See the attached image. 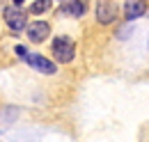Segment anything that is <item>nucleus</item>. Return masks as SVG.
<instances>
[{"label":"nucleus","mask_w":149,"mask_h":142,"mask_svg":"<svg viewBox=\"0 0 149 142\" xmlns=\"http://www.w3.org/2000/svg\"><path fill=\"white\" fill-rule=\"evenodd\" d=\"M76 53V44L71 37H57L53 41V55H55L60 62H71Z\"/></svg>","instance_id":"obj_1"},{"label":"nucleus","mask_w":149,"mask_h":142,"mask_svg":"<svg viewBox=\"0 0 149 142\" xmlns=\"http://www.w3.org/2000/svg\"><path fill=\"white\" fill-rule=\"evenodd\" d=\"M5 23L12 30H23V25H25V12L21 7H16V5L5 7Z\"/></svg>","instance_id":"obj_2"},{"label":"nucleus","mask_w":149,"mask_h":142,"mask_svg":"<svg viewBox=\"0 0 149 142\" xmlns=\"http://www.w3.org/2000/svg\"><path fill=\"white\" fill-rule=\"evenodd\" d=\"M96 18H99V23H112V21L117 18L115 5L108 2V0H101V2L96 5Z\"/></svg>","instance_id":"obj_3"},{"label":"nucleus","mask_w":149,"mask_h":142,"mask_svg":"<svg viewBox=\"0 0 149 142\" xmlns=\"http://www.w3.org/2000/svg\"><path fill=\"white\" fill-rule=\"evenodd\" d=\"M51 32V28H48V23H44V21H35V23H28V37H30V41H44L46 37Z\"/></svg>","instance_id":"obj_4"},{"label":"nucleus","mask_w":149,"mask_h":142,"mask_svg":"<svg viewBox=\"0 0 149 142\" xmlns=\"http://www.w3.org/2000/svg\"><path fill=\"white\" fill-rule=\"evenodd\" d=\"M145 12H147V0H126V5H124V16L129 21L142 16Z\"/></svg>","instance_id":"obj_5"},{"label":"nucleus","mask_w":149,"mask_h":142,"mask_svg":"<svg viewBox=\"0 0 149 142\" xmlns=\"http://www.w3.org/2000/svg\"><path fill=\"white\" fill-rule=\"evenodd\" d=\"M28 64L32 67V69H37V71H41V73H55V64L51 62V60H46L44 55H30L28 57Z\"/></svg>","instance_id":"obj_6"},{"label":"nucleus","mask_w":149,"mask_h":142,"mask_svg":"<svg viewBox=\"0 0 149 142\" xmlns=\"http://www.w3.org/2000/svg\"><path fill=\"white\" fill-rule=\"evenodd\" d=\"M62 12H64V14H71V16H83V14H85V2H83V0H71L69 5H64Z\"/></svg>","instance_id":"obj_7"},{"label":"nucleus","mask_w":149,"mask_h":142,"mask_svg":"<svg viewBox=\"0 0 149 142\" xmlns=\"http://www.w3.org/2000/svg\"><path fill=\"white\" fill-rule=\"evenodd\" d=\"M48 5H51V0H37V2L30 7V12H32V14H41V12L48 9Z\"/></svg>","instance_id":"obj_8"},{"label":"nucleus","mask_w":149,"mask_h":142,"mask_svg":"<svg viewBox=\"0 0 149 142\" xmlns=\"http://www.w3.org/2000/svg\"><path fill=\"white\" fill-rule=\"evenodd\" d=\"M16 53H19L21 57H30V53H28V48H25V46H16Z\"/></svg>","instance_id":"obj_9"},{"label":"nucleus","mask_w":149,"mask_h":142,"mask_svg":"<svg viewBox=\"0 0 149 142\" xmlns=\"http://www.w3.org/2000/svg\"><path fill=\"white\" fill-rule=\"evenodd\" d=\"M14 2H16V5H21V2H23V0H14Z\"/></svg>","instance_id":"obj_10"}]
</instances>
